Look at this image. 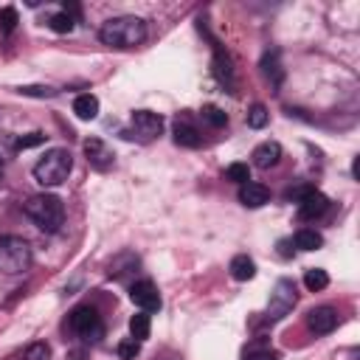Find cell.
Listing matches in <instances>:
<instances>
[{
	"mask_svg": "<svg viewBox=\"0 0 360 360\" xmlns=\"http://www.w3.org/2000/svg\"><path fill=\"white\" fill-rule=\"evenodd\" d=\"M293 242H296L298 251H318L324 245V237L318 231H312V228H301V231H296Z\"/></svg>",
	"mask_w": 360,
	"mask_h": 360,
	"instance_id": "obj_17",
	"label": "cell"
},
{
	"mask_svg": "<svg viewBox=\"0 0 360 360\" xmlns=\"http://www.w3.org/2000/svg\"><path fill=\"white\" fill-rule=\"evenodd\" d=\"M73 113L82 118V121H93L99 116V99L93 93H82L73 99Z\"/></svg>",
	"mask_w": 360,
	"mask_h": 360,
	"instance_id": "obj_15",
	"label": "cell"
},
{
	"mask_svg": "<svg viewBox=\"0 0 360 360\" xmlns=\"http://www.w3.org/2000/svg\"><path fill=\"white\" fill-rule=\"evenodd\" d=\"M245 360H279V354L270 352V349H251L245 354Z\"/></svg>",
	"mask_w": 360,
	"mask_h": 360,
	"instance_id": "obj_32",
	"label": "cell"
},
{
	"mask_svg": "<svg viewBox=\"0 0 360 360\" xmlns=\"http://www.w3.org/2000/svg\"><path fill=\"white\" fill-rule=\"evenodd\" d=\"M225 180H231V183H248L251 180V166L248 163H231L228 169H225Z\"/></svg>",
	"mask_w": 360,
	"mask_h": 360,
	"instance_id": "obj_21",
	"label": "cell"
},
{
	"mask_svg": "<svg viewBox=\"0 0 360 360\" xmlns=\"http://www.w3.org/2000/svg\"><path fill=\"white\" fill-rule=\"evenodd\" d=\"M31 267V245L23 237H0V270L9 276H17Z\"/></svg>",
	"mask_w": 360,
	"mask_h": 360,
	"instance_id": "obj_4",
	"label": "cell"
},
{
	"mask_svg": "<svg viewBox=\"0 0 360 360\" xmlns=\"http://www.w3.org/2000/svg\"><path fill=\"white\" fill-rule=\"evenodd\" d=\"M48 26H51V31H57V34H71V31H73V17H71L68 12H57V15L48 20Z\"/></svg>",
	"mask_w": 360,
	"mask_h": 360,
	"instance_id": "obj_22",
	"label": "cell"
},
{
	"mask_svg": "<svg viewBox=\"0 0 360 360\" xmlns=\"http://www.w3.org/2000/svg\"><path fill=\"white\" fill-rule=\"evenodd\" d=\"M82 147H84L87 163L93 166V169L105 172V169H110V166H113V150H110V147H107L102 138H87Z\"/></svg>",
	"mask_w": 360,
	"mask_h": 360,
	"instance_id": "obj_11",
	"label": "cell"
},
{
	"mask_svg": "<svg viewBox=\"0 0 360 360\" xmlns=\"http://www.w3.org/2000/svg\"><path fill=\"white\" fill-rule=\"evenodd\" d=\"M172 132H174V144H177V147H189V150H195V147H200V141H203L200 132H197V127L189 124L186 118H183V121L177 118Z\"/></svg>",
	"mask_w": 360,
	"mask_h": 360,
	"instance_id": "obj_13",
	"label": "cell"
},
{
	"mask_svg": "<svg viewBox=\"0 0 360 360\" xmlns=\"http://www.w3.org/2000/svg\"><path fill=\"white\" fill-rule=\"evenodd\" d=\"M15 152H17V138L9 132H0V163L9 161Z\"/></svg>",
	"mask_w": 360,
	"mask_h": 360,
	"instance_id": "obj_25",
	"label": "cell"
},
{
	"mask_svg": "<svg viewBox=\"0 0 360 360\" xmlns=\"http://www.w3.org/2000/svg\"><path fill=\"white\" fill-rule=\"evenodd\" d=\"M327 208H330V197H327V195H321L318 189H312L309 195H304V197L298 200V219L312 222V219L324 217V214H327Z\"/></svg>",
	"mask_w": 360,
	"mask_h": 360,
	"instance_id": "obj_8",
	"label": "cell"
},
{
	"mask_svg": "<svg viewBox=\"0 0 360 360\" xmlns=\"http://www.w3.org/2000/svg\"><path fill=\"white\" fill-rule=\"evenodd\" d=\"M99 39L105 45H110V48H135V45H141L147 39V23L132 15L110 17L102 23Z\"/></svg>",
	"mask_w": 360,
	"mask_h": 360,
	"instance_id": "obj_1",
	"label": "cell"
},
{
	"mask_svg": "<svg viewBox=\"0 0 360 360\" xmlns=\"http://www.w3.org/2000/svg\"><path fill=\"white\" fill-rule=\"evenodd\" d=\"M71 330L82 338V341H99L105 327H102V315L96 307H76L71 312Z\"/></svg>",
	"mask_w": 360,
	"mask_h": 360,
	"instance_id": "obj_5",
	"label": "cell"
},
{
	"mask_svg": "<svg viewBox=\"0 0 360 360\" xmlns=\"http://www.w3.org/2000/svg\"><path fill=\"white\" fill-rule=\"evenodd\" d=\"M17 93L20 96H37V99H51V96H57V90L45 87V84H28V87H20Z\"/></svg>",
	"mask_w": 360,
	"mask_h": 360,
	"instance_id": "obj_29",
	"label": "cell"
},
{
	"mask_svg": "<svg viewBox=\"0 0 360 360\" xmlns=\"http://www.w3.org/2000/svg\"><path fill=\"white\" fill-rule=\"evenodd\" d=\"M150 330H152V324H150V312H135L132 318H129V335L138 341V343L150 338Z\"/></svg>",
	"mask_w": 360,
	"mask_h": 360,
	"instance_id": "obj_18",
	"label": "cell"
},
{
	"mask_svg": "<svg viewBox=\"0 0 360 360\" xmlns=\"http://www.w3.org/2000/svg\"><path fill=\"white\" fill-rule=\"evenodd\" d=\"M17 23H20L17 9H12V6H3V9H0V31H3V34H12V31L17 28Z\"/></svg>",
	"mask_w": 360,
	"mask_h": 360,
	"instance_id": "obj_23",
	"label": "cell"
},
{
	"mask_svg": "<svg viewBox=\"0 0 360 360\" xmlns=\"http://www.w3.org/2000/svg\"><path fill=\"white\" fill-rule=\"evenodd\" d=\"M262 68H264V73H267V76H273V84H279V82H282V68H279V54H276V51H273V54H264Z\"/></svg>",
	"mask_w": 360,
	"mask_h": 360,
	"instance_id": "obj_24",
	"label": "cell"
},
{
	"mask_svg": "<svg viewBox=\"0 0 360 360\" xmlns=\"http://www.w3.org/2000/svg\"><path fill=\"white\" fill-rule=\"evenodd\" d=\"M267 200H270L267 186L253 183V180H248V183H242V186H240V203H242L245 208H262Z\"/></svg>",
	"mask_w": 360,
	"mask_h": 360,
	"instance_id": "obj_12",
	"label": "cell"
},
{
	"mask_svg": "<svg viewBox=\"0 0 360 360\" xmlns=\"http://www.w3.org/2000/svg\"><path fill=\"white\" fill-rule=\"evenodd\" d=\"M51 357V346L48 343H31L23 352V360H48Z\"/></svg>",
	"mask_w": 360,
	"mask_h": 360,
	"instance_id": "obj_30",
	"label": "cell"
},
{
	"mask_svg": "<svg viewBox=\"0 0 360 360\" xmlns=\"http://www.w3.org/2000/svg\"><path fill=\"white\" fill-rule=\"evenodd\" d=\"M23 211L37 228L48 231V234L60 231L62 222H65V206H62V200L57 195H34V197H28Z\"/></svg>",
	"mask_w": 360,
	"mask_h": 360,
	"instance_id": "obj_2",
	"label": "cell"
},
{
	"mask_svg": "<svg viewBox=\"0 0 360 360\" xmlns=\"http://www.w3.org/2000/svg\"><path fill=\"white\" fill-rule=\"evenodd\" d=\"M307 327L315 335H330L338 327V312L332 307H315L307 312Z\"/></svg>",
	"mask_w": 360,
	"mask_h": 360,
	"instance_id": "obj_10",
	"label": "cell"
},
{
	"mask_svg": "<svg viewBox=\"0 0 360 360\" xmlns=\"http://www.w3.org/2000/svg\"><path fill=\"white\" fill-rule=\"evenodd\" d=\"M293 307H296V285L290 279H279L273 296H270V304H267V321L285 318Z\"/></svg>",
	"mask_w": 360,
	"mask_h": 360,
	"instance_id": "obj_6",
	"label": "cell"
},
{
	"mask_svg": "<svg viewBox=\"0 0 360 360\" xmlns=\"http://www.w3.org/2000/svg\"><path fill=\"white\" fill-rule=\"evenodd\" d=\"M279 158H282V147H279L276 141H264V144H259V147L253 150V166H259V169L276 166Z\"/></svg>",
	"mask_w": 360,
	"mask_h": 360,
	"instance_id": "obj_14",
	"label": "cell"
},
{
	"mask_svg": "<svg viewBox=\"0 0 360 360\" xmlns=\"http://www.w3.org/2000/svg\"><path fill=\"white\" fill-rule=\"evenodd\" d=\"M267 107L264 105H253L251 110H248V127H253V129H262L264 124H267Z\"/></svg>",
	"mask_w": 360,
	"mask_h": 360,
	"instance_id": "obj_26",
	"label": "cell"
},
{
	"mask_svg": "<svg viewBox=\"0 0 360 360\" xmlns=\"http://www.w3.org/2000/svg\"><path fill=\"white\" fill-rule=\"evenodd\" d=\"M214 76H217L222 84L234 87V71H231V62H228V57H225L222 51H217V54H214Z\"/></svg>",
	"mask_w": 360,
	"mask_h": 360,
	"instance_id": "obj_20",
	"label": "cell"
},
{
	"mask_svg": "<svg viewBox=\"0 0 360 360\" xmlns=\"http://www.w3.org/2000/svg\"><path fill=\"white\" fill-rule=\"evenodd\" d=\"M304 285H307L309 293H321V290H327V285H330L327 270H321V267H309L307 273H304Z\"/></svg>",
	"mask_w": 360,
	"mask_h": 360,
	"instance_id": "obj_19",
	"label": "cell"
},
{
	"mask_svg": "<svg viewBox=\"0 0 360 360\" xmlns=\"http://www.w3.org/2000/svg\"><path fill=\"white\" fill-rule=\"evenodd\" d=\"M42 141H45V135H42V132H31V135H26V138H17V152H20V150L39 147Z\"/></svg>",
	"mask_w": 360,
	"mask_h": 360,
	"instance_id": "obj_31",
	"label": "cell"
},
{
	"mask_svg": "<svg viewBox=\"0 0 360 360\" xmlns=\"http://www.w3.org/2000/svg\"><path fill=\"white\" fill-rule=\"evenodd\" d=\"M231 276H234L237 282H251V279L256 276V264H253V259L245 256V253L234 256V259H231Z\"/></svg>",
	"mask_w": 360,
	"mask_h": 360,
	"instance_id": "obj_16",
	"label": "cell"
},
{
	"mask_svg": "<svg viewBox=\"0 0 360 360\" xmlns=\"http://www.w3.org/2000/svg\"><path fill=\"white\" fill-rule=\"evenodd\" d=\"M129 298H132V304L138 307L141 312H155V309H161V293H158V287H155L150 279L135 282V285L129 287Z\"/></svg>",
	"mask_w": 360,
	"mask_h": 360,
	"instance_id": "obj_7",
	"label": "cell"
},
{
	"mask_svg": "<svg viewBox=\"0 0 360 360\" xmlns=\"http://www.w3.org/2000/svg\"><path fill=\"white\" fill-rule=\"evenodd\" d=\"M132 127H135V132H138L141 138L152 141L163 132V118L158 113H152V110H135L132 113Z\"/></svg>",
	"mask_w": 360,
	"mask_h": 360,
	"instance_id": "obj_9",
	"label": "cell"
},
{
	"mask_svg": "<svg viewBox=\"0 0 360 360\" xmlns=\"http://www.w3.org/2000/svg\"><path fill=\"white\" fill-rule=\"evenodd\" d=\"M203 121H208L211 127H225V124H228V116H225L219 107H214V105H208V107H203Z\"/></svg>",
	"mask_w": 360,
	"mask_h": 360,
	"instance_id": "obj_27",
	"label": "cell"
},
{
	"mask_svg": "<svg viewBox=\"0 0 360 360\" xmlns=\"http://www.w3.org/2000/svg\"><path fill=\"white\" fill-rule=\"evenodd\" d=\"M71 166H73V161H71L68 150H62V147L48 150L45 158H39L37 166H34V180L39 186H60V183L68 180Z\"/></svg>",
	"mask_w": 360,
	"mask_h": 360,
	"instance_id": "obj_3",
	"label": "cell"
},
{
	"mask_svg": "<svg viewBox=\"0 0 360 360\" xmlns=\"http://www.w3.org/2000/svg\"><path fill=\"white\" fill-rule=\"evenodd\" d=\"M138 352H141V343L135 341V338H124L118 343V357L121 360H135V357H138Z\"/></svg>",
	"mask_w": 360,
	"mask_h": 360,
	"instance_id": "obj_28",
	"label": "cell"
}]
</instances>
